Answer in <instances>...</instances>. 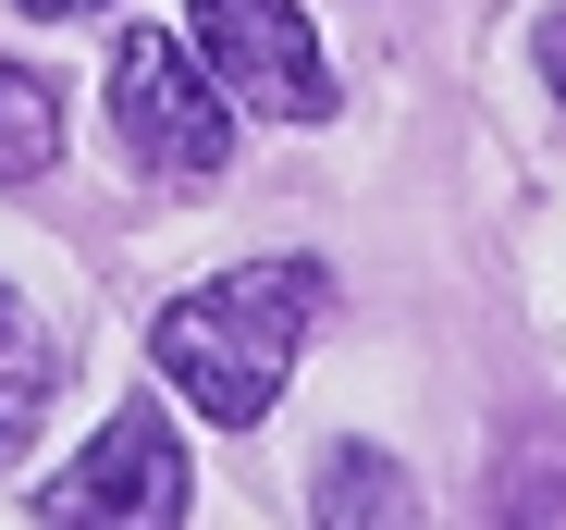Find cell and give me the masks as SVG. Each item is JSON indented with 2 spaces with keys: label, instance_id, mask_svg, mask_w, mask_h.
Here are the masks:
<instances>
[{
  "label": "cell",
  "instance_id": "6da1fadb",
  "mask_svg": "<svg viewBox=\"0 0 566 530\" xmlns=\"http://www.w3.org/2000/svg\"><path fill=\"white\" fill-rule=\"evenodd\" d=\"M321 321V259H234L198 297H172L148 321V358L160 383H185V407L222 419V432H259L296 383V345Z\"/></svg>",
  "mask_w": 566,
  "mask_h": 530
},
{
  "label": "cell",
  "instance_id": "7a4b0ae2",
  "mask_svg": "<svg viewBox=\"0 0 566 530\" xmlns=\"http://www.w3.org/2000/svg\"><path fill=\"white\" fill-rule=\"evenodd\" d=\"M112 124H124V148L160 173V186H210V173L234 160V100L198 74V50L160 38V25H136L112 50Z\"/></svg>",
  "mask_w": 566,
  "mask_h": 530
},
{
  "label": "cell",
  "instance_id": "3957f363",
  "mask_svg": "<svg viewBox=\"0 0 566 530\" xmlns=\"http://www.w3.org/2000/svg\"><path fill=\"white\" fill-rule=\"evenodd\" d=\"M185 50H198V74L234 112H259V124H321L345 100L296 0H198V13H185Z\"/></svg>",
  "mask_w": 566,
  "mask_h": 530
},
{
  "label": "cell",
  "instance_id": "277c9868",
  "mask_svg": "<svg viewBox=\"0 0 566 530\" xmlns=\"http://www.w3.org/2000/svg\"><path fill=\"white\" fill-rule=\"evenodd\" d=\"M172 518H185V445L148 395L112 407L99 445H74L38 481V530H172Z\"/></svg>",
  "mask_w": 566,
  "mask_h": 530
},
{
  "label": "cell",
  "instance_id": "5b68a950",
  "mask_svg": "<svg viewBox=\"0 0 566 530\" xmlns=\"http://www.w3.org/2000/svg\"><path fill=\"white\" fill-rule=\"evenodd\" d=\"M321 530H419V493L382 445H333L321 457Z\"/></svg>",
  "mask_w": 566,
  "mask_h": 530
},
{
  "label": "cell",
  "instance_id": "8992f818",
  "mask_svg": "<svg viewBox=\"0 0 566 530\" xmlns=\"http://www.w3.org/2000/svg\"><path fill=\"white\" fill-rule=\"evenodd\" d=\"M50 160H62V74L0 50V186H38Z\"/></svg>",
  "mask_w": 566,
  "mask_h": 530
},
{
  "label": "cell",
  "instance_id": "52a82bcc",
  "mask_svg": "<svg viewBox=\"0 0 566 530\" xmlns=\"http://www.w3.org/2000/svg\"><path fill=\"white\" fill-rule=\"evenodd\" d=\"M50 383H62V345L38 333V309H25L13 284H0V445H25V432H38Z\"/></svg>",
  "mask_w": 566,
  "mask_h": 530
},
{
  "label": "cell",
  "instance_id": "ba28073f",
  "mask_svg": "<svg viewBox=\"0 0 566 530\" xmlns=\"http://www.w3.org/2000/svg\"><path fill=\"white\" fill-rule=\"evenodd\" d=\"M542 74H554V100H566V13L542 25Z\"/></svg>",
  "mask_w": 566,
  "mask_h": 530
},
{
  "label": "cell",
  "instance_id": "9c48e42d",
  "mask_svg": "<svg viewBox=\"0 0 566 530\" xmlns=\"http://www.w3.org/2000/svg\"><path fill=\"white\" fill-rule=\"evenodd\" d=\"M25 13H38V25H74V13H99V0H25Z\"/></svg>",
  "mask_w": 566,
  "mask_h": 530
}]
</instances>
